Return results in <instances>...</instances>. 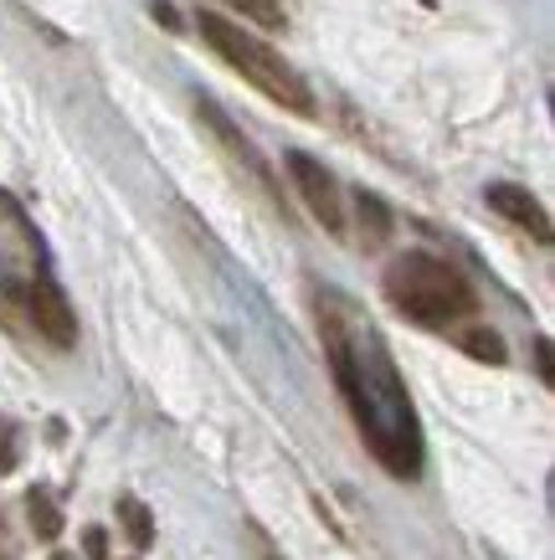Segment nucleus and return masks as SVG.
I'll return each instance as SVG.
<instances>
[{"label": "nucleus", "mask_w": 555, "mask_h": 560, "mask_svg": "<svg viewBox=\"0 0 555 560\" xmlns=\"http://www.w3.org/2000/svg\"><path fill=\"white\" fill-rule=\"evenodd\" d=\"M320 335H324L329 371H335V386L345 396L366 447L375 453V463L391 478H406V483L421 478L427 442H421V422H417V407H412V390H406V375L396 371V355L381 340V329L345 293H324Z\"/></svg>", "instance_id": "obj_1"}, {"label": "nucleus", "mask_w": 555, "mask_h": 560, "mask_svg": "<svg viewBox=\"0 0 555 560\" xmlns=\"http://www.w3.org/2000/svg\"><path fill=\"white\" fill-rule=\"evenodd\" d=\"M381 289H386L391 308L421 329H453L478 314V289L463 278V268H453L438 253H421V247L391 257Z\"/></svg>", "instance_id": "obj_2"}, {"label": "nucleus", "mask_w": 555, "mask_h": 560, "mask_svg": "<svg viewBox=\"0 0 555 560\" xmlns=\"http://www.w3.org/2000/svg\"><path fill=\"white\" fill-rule=\"evenodd\" d=\"M196 32H201L206 47L217 51V57L236 72V78H247L263 98H273L278 108L299 114V119H314V114H320L314 88L303 83V72L293 68V62H284V51L268 47L263 36L242 32V21L221 16V11H201V16H196Z\"/></svg>", "instance_id": "obj_3"}, {"label": "nucleus", "mask_w": 555, "mask_h": 560, "mask_svg": "<svg viewBox=\"0 0 555 560\" xmlns=\"http://www.w3.org/2000/svg\"><path fill=\"white\" fill-rule=\"evenodd\" d=\"M36 272H47V262H42V237H36V226L26 221V211L0 190V289L21 299Z\"/></svg>", "instance_id": "obj_4"}, {"label": "nucleus", "mask_w": 555, "mask_h": 560, "mask_svg": "<svg viewBox=\"0 0 555 560\" xmlns=\"http://www.w3.org/2000/svg\"><path fill=\"white\" fill-rule=\"evenodd\" d=\"M284 165H288V175H293V186H299L303 206H309V217L320 221L329 237H345V196H339L335 175L324 171L314 154H303V150H288Z\"/></svg>", "instance_id": "obj_5"}, {"label": "nucleus", "mask_w": 555, "mask_h": 560, "mask_svg": "<svg viewBox=\"0 0 555 560\" xmlns=\"http://www.w3.org/2000/svg\"><path fill=\"white\" fill-rule=\"evenodd\" d=\"M21 299H26V308H32V324H36L42 340H51L57 350H72V345H78V314H72L68 293L57 289L47 272H36Z\"/></svg>", "instance_id": "obj_6"}, {"label": "nucleus", "mask_w": 555, "mask_h": 560, "mask_svg": "<svg viewBox=\"0 0 555 560\" xmlns=\"http://www.w3.org/2000/svg\"><path fill=\"white\" fill-rule=\"evenodd\" d=\"M484 201H488V211H499L509 226H520V232H530L540 247H551V211H545L524 186H514V180H494V186L484 190Z\"/></svg>", "instance_id": "obj_7"}, {"label": "nucleus", "mask_w": 555, "mask_h": 560, "mask_svg": "<svg viewBox=\"0 0 555 560\" xmlns=\"http://www.w3.org/2000/svg\"><path fill=\"white\" fill-rule=\"evenodd\" d=\"M201 119L211 124V129H217V139H221V144H227V150H232L236 160H247V171H253L257 180H263V186H268L273 196H278V186H273V171H268V160H263V154L253 150V139H247V135H236V129H232V119H227V114H221V108H217V103H211V98H201Z\"/></svg>", "instance_id": "obj_8"}, {"label": "nucleus", "mask_w": 555, "mask_h": 560, "mask_svg": "<svg viewBox=\"0 0 555 560\" xmlns=\"http://www.w3.org/2000/svg\"><path fill=\"white\" fill-rule=\"evenodd\" d=\"M355 211H360V232H366V247H386L391 232H396V217H391V206L375 196V190H355Z\"/></svg>", "instance_id": "obj_9"}, {"label": "nucleus", "mask_w": 555, "mask_h": 560, "mask_svg": "<svg viewBox=\"0 0 555 560\" xmlns=\"http://www.w3.org/2000/svg\"><path fill=\"white\" fill-rule=\"evenodd\" d=\"M26 525H32L36 540H57L62 535V510L47 489H26Z\"/></svg>", "instance_id": "obj_10"}, {"label": "nucleus", "mask_w": 555, "mask_h": 560, "mask_svg": "<svg viewBox=\"0 0 555 560\" xmlns=\"http://www.w3.org/2000/svg\"><path fill=\"white\" fill-rule=\"evenodd\" d=\"M217 5H227L232 16L253 21V26H263V32H284V26H288L284 0H217Z\"/></svg>", "instance_id": "obj_11"}, {"label": "nucleus", "mask_w": 555, "mask_h": 560, "mask_svg": "<svg viewBox=\"0 0 555 560\" xmlns=\"http://www.w3.org/2000/svg\"><path fill=\"white\" fill-rule=\"evenodd\" d=\"M118 525L129 529L135 550H150V540H154V520H150V510L139 504L135 493H124V499H118Z\"/></svg>", "instance_id": "obj_12"}, {"label": "nucleus", "mask_w": 555, "mask_h": 560, "mask_svg": "<svg viewBox=\"0 0 555 560\" xmlns=\"http://www.w3.org/2000/svg\"><path fill=\"white\" fill-rule=\"evenodd\" d=\"M458 345L469 350L473 360H484V365H505L509 360V350H505V340H499V329H469V335H458Z\"/></svg>", "instance_id": "obj_13"}, {"label": "nucleus", "mask_w": 555, "mask_h": 560, "mask_svg": "<svg viewBox=\"0 0 555 560\" xmlns=\"http://www.w3.org/2000/svg\"><path fill=\"white\" fill-rule=\"evenodd\" d=\"M21 468V427L0 411V478Z\"/></svg>", "instance_id": "obj_14"}, {"label": "nucleus", "mask_w": 555, "mask_h": 560, "mask_svg": "<svg viewBox=\"0 0 555 560\" xmlns=\"http://www.w3.org/2000/svg\"><path fill=\"white\" fill-rule=\"evenodd\" d=\"M83 550H88V560H108V529H83Z\"/></svg>", "instance_id": "obj_15"}, {"label": "nucleus", "mask_w": 555, "mask_h": 560, "mask_svg": "<svg viewBox=\"0 0 555 560\" xmlns=\"http://www.w3.org/2000/svg\"><path fill=\"white\" fill-rule=\"evenodd\" d=\"M535 365H540V381L551 386L555 375H551V340H535Z\"/></svg>", "instance_id": "obj_16"}, {"label": "nucleus", "mask_w": 555, "mask_h": 560, "mask_svg": "<svg viewBox=\"0 0 555 560\" xmlns=\"http://www.w3.org/2000/svg\"><path fill=\"white\" fill-rule=\"evenodd\" d=\"M51 560H72V556H51Z\"/></svg>", "instance_id": "obj_17"}, {"label": "nucleus", "mask_w": 555, "mask_h": 560, "mask_svg": "<svg viewBox=\"0 0 555 560\" xmlns=\"http://www.w3.org/2000/svg\"><path fill=\"white\" fill-rule=\"evenodd\" d=\"M273 560H278V556H273Z\"/></svg>", "instance_id": "obj_18"}]
</instances>
